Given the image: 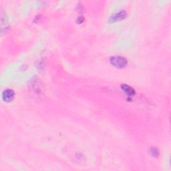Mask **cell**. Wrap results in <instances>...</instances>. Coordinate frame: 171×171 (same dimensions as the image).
<instances>
[{"instance_id":"5b68a950","label":"cell","mask_w":171,"mask_h":171,"mask_svg":"<svg viewBox=\"0 0 171 171\" xmlns=\"http://www.w3.org/2000/svg\"><path fill=\"white\" fill-rule=\"evenodd\" d=\"M121 88L124 90L125 93L128 96H133L135 94V90L131 86L126 85V84H122Z\"/></svg>"},{"instance_id":"ba28073f","label":"cell","mask_w":171,"mask_h":171,"mask_svg":"<svg viewBox=\"0 0 171 171\" xmlns=\"http://www.w3.org/2000/svg\"><path fill=\"white\" fill-rule=\"evenodd\" d=\"M84 18L83 17H82V16H80V17H79V18L77 19V21H78V23H82V21H84Z\"/></svg>"},{"instance_id":"3957f363","label":"cell","mask_w":171,"mask_h":171,"mask_svg":"<svg viewBox=\"0 0 171 171\" xmlns=\"http://www.w3.org/2000/svg\"><path fill=\"white\" fill-rule=\"evenodd\" d=\"M1 32L2 33L7 32L8 29V21L6 13L2 10L1 12Z\"/></svg>"},{"instance_id":"7a4b0ae2","label":"cell","mask_w":171,"mask_h":171,"mask_svg":"<svg viewBox=\"0 0 171 171\" xmlns=\"http://www.w3.org/2000/svg\"><path fill=\"white\" fill-rule=\"evenodd\" d=\"M15 96V93L12 90H6L4 91L3 94H2V98L4 101L7 102H9L13 100Z\"/></svg>"},{"instance_id":"6da1fadb","label":"cell","mask_w":171,"mask_h":171,"mask_svg":"<svg viewBox=\"0 0 171 171\" xmlns=\"http://www.w3.org/2000/svg\"><path fill=\"white\" fill-rule=\"evenodd\" d=\"M110 63L118 68H123L126 66L127 60L121 56H114L110 58Z\"/></svg>"},{"instance_id":"277c9868","label":"cell","mask_w":171,"mask_h":171,"mask_svg":"<svg viewBox=\"0 0 171 171\" xmlns=\"http://www.w3.org/2000/svg\"><path fill=\"white\" fill-rule=\"evenodd\" d=\"M126 16V11L122 10L119 11L118 13H116L114 14V15L112 16L111 18H110V20H111L112 21H116L117 20H120L124 19L125 17Z\"/></svg>"},{"instance_id":"52a82bcc","label":"cell","mask_w":171,"mask_h":171,"mask_svg":"<svg viewBox=\"0 0 171 171\" xmlns=\"http://www.w3.org/2000/svg\"><path fill=\"white\" fill-rule=\"evenodd\" d=\"M151 152H152V155H153V156H157L158 155V151L157 149H156V148H152L151 149Z\"/></svg>"},{"instance_id":"8992f818","label":"cell","mask_w":171,"mask_h":171,"mask_svg":"<svg viewBox=\"0 0 171 171\" xmlns=\"http://www.w3.org/2000/svg\"><path fill=\"white\" fill-rule=\"evenodd\" d=\"M32 88L33 90H35L36 92H38V90H40V84H39V82H38V80L37 78L36 79H32Z\"/></svg>"}]
</instances>
